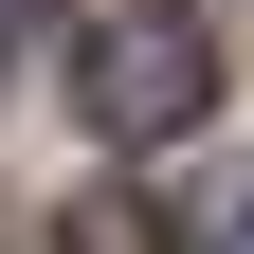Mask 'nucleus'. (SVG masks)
Segmentation results:
<instances>
[{"label": "nucleus", "mask_w": 254, "mask_h": 254, "mask_svg": "<svg viewBox=\"0 0 254 254\" xmlns=\"http://www.w3.org/2000/svg\"><path fill=\"white\" fill-rule=\"evenodd\" d=\"M73 91H91V127H109V145H182V127L218 109V37L145 0V18H109V37H91Z\"/></svg>", "instance_id": "nucleus-1"}, {"label": "nucleus", "mask_w": 254, "mask_h": 254, "mask_svg": "<svg viewBox=\"0 0 254 254\" xmlns=\"http://www.w3.org/2000/svg\"><path fill=\"white\" fill-rule=\"evenodd\" d=\"M73 254H164V200H145V182H91L73 200Z\"/></svg>", "instance_id": "nucleus-2"}, {"label": "nucleus", "mask_w": 254, "mask_h": 254, "mask_svg": "<svg viewBox=\"0 0 254 254\" xmlns=\"http://www.w3.org/2000/svg\"><path fill=\"white\" fill-rule=\"evenodd\" d=\"M218 254H254V200H218Z\"/></svg>", "instance_id": "nucleus-3"}]
</instances>
